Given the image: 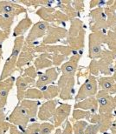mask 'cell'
Masks as SVG:
<instances>
[{
  "mask_svg": "<svg viewBox=\"0 0 116 134\" xmlns=\"http://www.w3.org/2000/svg\"><path fill=\"white\" fill-rule=\"evenodd\" d=\"M68 43L72 48L73 52H80L82 53L83 41H84V30L82 28V22L77 18L71 20L70 30L68 32Z\"/></svg>",
  "mask_w": 116,
  "mask_h": 134,
  "instance_id": "obj_1",
  "label": "cell"
},
{
  "mask_svg": "<svg viewBox=\"0 0 116 134\" xmlns=\"http://www.w3.org/2000/svg\"><path fill=\"white\" fill-rule=\"evenodd\" d=\"M7 120L10 124L16 125L22 132H24L26 127L28 126L29 122L30 121V118L24 107L20 104H17V106L13 109L11 113L7 118Z\"/></svg>",
  "mask_w": 116,
  "mask_h": 134,
  "instance_id": "obj_2",
  "label": "cell"
},
{
  "mask_svg": "<svg viewBox=\"0 0 116 134\" xmlns=\"http://www.w3.org/2000/svg\"><path fill=\"white\" fill-rule=\"evenodd\" d=\"M97 93V80L95 77L93 75L88 76L86 81L83 83L79 89L77 94L75 96V101L79 102L81 101L85 98L94 97Z\"/></svg>",
  "mask_w": 116,
  "mask_h": 134,
  "instance_id": "obj_3",
  "label": "cell"
},
{
  "mask_svg": "<svg viewBox=\"0 0 116 134\" xmlns=\"http://www.w3.org/2000/svg\"><path fill=\"white\" fill-rule=\"evenodd\" d=\"M75 77L62 75L57 82L58 87L60 88L59 97L62 100H70L73 98L75 93Z\"/></svg>",
  "mask_w": 116,
  "mask_h": 134,
  "instance_id": "obj_4",
  "label": "cell"
},
{
  "mask_svg": "<svg viewBox=\"0 0 116 134\" xmlns=\"http://www.w3.org/2000/svg\"><path fill=\"white\" fill-rule=\"evenodd\" d=\"M34 43H25L23 44V49L21 51L19 56H18L17 61V69L20 71V73L23 72V66L29 65L31 61L33 60L35 57V47Z\"/></svg>",
  "mask_w": 116,
  "mask_h": 134,
  "instance_id": "obj_5",
  "label": "cell"
},
{
  "mask_svg": "<svg viewBox=\"0 0 116 134\" xmlns=\"http://www.w3.org/2000/svg\"><path fill=\"white\" fill-rule=\"evenodd\" d=\"M106 42V37L101 31H95L89 35V58H96L100 57L101 45Z\"/></svg>",
  "mask_w": 116,
  "mask_h": 134,
  "instance_id": "obj_6",
  "label": "cell"
},
{
  "mask_svg": "<svg viewBox=\"0 0 116 134\" xmlns=\"http://www.w3.org/2000/svg\"><path fill=\"white\" fill-rule=\"evenodd\" d=\"M58 75H59V70H57L56 67L48 69L44 73H39L37 81L35 84L36 87L39 90H42L43 88L53 84L55 81H56Z\"/></svg>",
  "mask_w": 116,
  "mask_h": 134,
  "instance_id": "obj_7",
  "label": "cell"
},
{
  "mask_svg": "<svg viewBox=\"0 0 116 134\" xmlns=\"http://www.w3.org/2000/svg\"><path fill=\"white\" fill-rule=\"evenodd\" d=\"M27 12V10L16 1H0V14H5L10 17H17L22 13Z\"/></svg>",
  "mask_w": 116,
  "mask_h": 134,
  "instance_id": "obj_8",
  "label": "cell"
},
{
  "mask_svg": "<svg viewBox=\"0 0 116 134\" xmlns=\"http://www.w3.org/2000/svg\"><path fill=\"white\" fill-rule=\"evenodd\" d=\"M67 35V30L62 27H55V26H49L45 37L43 38V44H55L63 39Z\"/></svg>",
  "mask_w": 116,
  "mask_h": 134,
  "instance_id": "obj_9",
  "label": "cell"
},
{
  "mask_svg": "<svg viewBox=\"0 0 116 134\" xmlns=\"http://www.w3.org/2000/svg\"><path fill=\"white\" fill-rule=\"evenodd\" d=\"M114 119V115L112 113H99L93 114L90 119L92 124H96L99 125L100 132H105L111 128Z\"/></svg>",
  "mask_w": 116,
  "mask_h": 134,
  "instance_id": "obj_10",
  "label": "cell"
},
{
  "mask_svg": "<svg viewBox=\"0 0 116 134\" xmlns=\"http://www.w3.org/2000/svg\"><path fill=\"white\" fill-rule=\"evenodd\" d=\"M49 26V24L45 21H39L36 24H35L32 28L30 29V32L28 36L25 38V43H35L36 39L39 37H43L46 34L47 30Z\"/></svg>",
  "mask_w": 116,
  "mask_h": 134,
  "instance_id": "obj_11",
  "label": "cell"
},
{
  "mask_svg": "<svg viewBox=\"0 0 116 134\" xmlns=\"http://www.w3.org/2000/svg\"><path fill=\"white\" fill-rule=\"evenodd\" d=\"M58 101L56 99L47 100L38 109L37 118L42 121H47L54 116Z\"/></svg>",
  "mask_w": 116,
  "mask_h": 134,
  "instance_id": "obj_12",
  "label": "cell"
},
{
  "mask_svg": "<svg viewBox=\"0 0 116 134\" xmlns=\"http://www.w3.org/2000/svg\"><path fill=\"white\" fill-rule=\"evenodd\" d=\"M36 84L35 79L29 77H23L22 75H19L16 79V86H17V98L18 104L21 101L24 99V95L26 91L29 89L30 85Z\"/></svg>",
  "mask_w": 116,
  "mask_h": 134,
  "instance_id": "obj_13",
  "label": "cell"
},
{
  "mask_svg": "<svg viewBox=\"0 0 116 134\" xmlns=\"http://www.w3.org/2000/svg\"><path fill=\"white\" fill-rule=\"evenodd\" d=\"M15 83L16 77L13 76L8 77L4 81H0V107L2 108H5L6 106L8 95Z\"/></svg>",
  "mask_w": 116,
  "mask_h": 134,
  "instance_id": "obj_14",
  "label": "cell"
},
{
  "mask_svg": "<svg viewBox=\"0 0 116 134\" xmlns=\"http://www.w3.org/2000/svg\"><path fill=\"white\" fill-rule=\"evenodd\" d=\"M71 111V105L68 104H60V105L56 107V111L54 113L53 120L54 125L56 128H59L63 122L67 120V118L69 116Z\"/></svg>",
  "mask_w": 116,
  "mask_h": 134,
  "instance_id": "obj_15",
  "label": "cell"
},
{
  "mask_svg": "<svg viewBox=\"0 0 116 134\" xmlns=\"http://www.w3.org/2000/svg\"><path fill=\"white\" fill-rule=\"evenodd\" d=\"M80 58L81 54L76 53L75 55H74L73 57L69 58V60L62 64V65L61 66V71L62 72V75L68 77H75Z\"/></svg>",
  "mask_w": 116,
  "mask_h": 134,
  "instance_id": "obj_16",
  "label": "cell"
},
{
  "mask_svg": "<svg viewBox=\"0 0 116 134\" xmlns=\"http://www.w3.org/2000/svg\"><path fill=\"white\" fill-rule=\"evenodd\" d=\"M17 58H16L12 56H10L7 58L4 63V68L2 70L1 75H0V81H4L8 77H11V75L14 73L17 69Z\"/></svg>",
  "mask_w": 116,
  "mask_h": 134,
  "instance_id": "obj_17",
  "label": "cell"
},
{
  "mask_svg": "<svg viewBox=\"0 0 116 134\" xmlns=\"http://www.w3.org/2000/svg\"><path fill=\"white\" fill-rule=\"evenodd\" d=\"M99 104V113H112L116 107L114 98L109 94L97 99Z\"/></svg>",
  "mask_w": 116,
  "mask_h": 134,
  "instance_id": "obj_18",
  "label": "cell"
},
{
  "mask_svg": "<svg viewBox=\"0 0 116 134\" xmlns=\"http://www.w3.org/2000/svg\"><path fill=\"white\" fill-rule=\"evenodd\" d=\"M99 104H98V101H97L96 98L91 97V98H85V99L76 102L75 104V109H81L84 110V111H91L92 113H94L97 110H98Z\"/></svg>",
  "mask_w": 116,
  "mask_h": 134,
  "instance_id": "obj_19",
  "label": "cell"
},
{
  "mask_svg": "<svg viewBox=\"0 0 116 134\" xmlns=\"http://www.w3.org/2000/svg\"><path fill=\"white\" fill-rule=\"evenodd\" d=\"M21 105H23L28 111L30 118V122H35L36 116H37V111L40 105L39 100H30V99H23L19 103Z\"/></svg>",
  "mask_w": 116,
  "mask_h": 134,
  "instance_id": "obj_20",
  "label": "cell"
},
{
  "mask_svg": "<svg viewBox=\"0 0 116 134\" xmlns=\"http://www.w3.org/2000/svg\"><path fill=\"white\" fill-rule=\"evenodd\" d=\"M31 25H32V21H31V19L28 16H26V17L24 18H23V19L18 23V25L14 28L12 36L14 37L15 38L16 37L23 36V34L30 28Z\"/></svg>",
  "mask_w": 116,
  "mask_h": 134,
  "instance_id": "obj_21",
  "label": "cell"
},
{
  "mask_svg": "<svg viewBox=\"0 0 116 134\" xmlns=\"http://www.w3.org/2000/svg\"><path fill=\"white\" fill-rule=\"evenodd\" d=\"M51 58V54L49 52H44L43 54H41L39 57L36 58L35 62H34V66L36 69V71L53 65Z\"/></svg>",
  "mask_w": 116,
  "mask_h": 134,
  "instance_id": "obj_22",
  "label": "cell"
},
{
  "mask_svg": "<svg viewBox=\"0 0 116 134\" xmlns=\"http://www.w3.org/2000/svg\"><path fill=\"white\" fill-rule=\"evenodd\" d=\"M99 85L101 90L107 91L109 94L116 93V83L113 77H101L99 79Z\"/></svg>",
  "mask_w": 116,
  "mask_h": 134,
  "instance_id": "obj_23",
  "label": "cell"
},
{
  "mask_svg": "<svg viewBox=\"0 0 116 134\" xmlns=\"http://www.w3.org/2000/svg\"><path fill=\"white\" fill-rule=\"evenodd\" d=\"M56 10L54 8L42 7L36 13L41 18H43V21L49 23V22H56Z\"/></svg>",
  "mask_w": 116,
  "mask_h": 134,
  "instance_id": "obj_24",
  "label": "cell"
},
{
  "mask_svg": "<svg viewBox=\"0 0 116 134\" xmlns=\"http://www.w3.org/2000/svg\"><path fill=\"white\" fill-rule=\"evenodd\" d=\"M43 93V98L46 100H51L60 94V88L58 85H49L41 90Z\"/></svg>",
  "mask_w": 116,
  "mask_h": 134,
  "instance_id": "obj_25",
  "label": "cell"
},
{
  "mask_svg": "<svg viewBox=\"0 0 116 134\" xmlns=\"http://www.w3.org/2000/svg\"><path fill=\"white\" fill-rule=\"evenodd\" d=\"M25 38L23 36L16 37L14 40V44H13V48H12V52L10 56L14 57L16 58H18V56H19L21 51L23 49V44H24Z\"/></svg>",
  "mask_w": 116,
  "mask_h": 134,
  "instance_id": "obj_26",
  "label": "cell"
},
{
  "mask_svg": "<svg viewBox=\"0 0 116 134\" xmlns=\"http://www.w3.org/2000/svg\"><path fill=\"white\" fill-rule=\"evenodd\" d=\"M93 114L94 113H92L89 111H84V110L81 109H74L72 118L75 121H78V120H81V119H86L88 121H90V119Z\"/></svg>",
  "mask_w": 116,
  "mask_h": 134,
  "instance_id": "obj_27",
  "label": "cell"
},
{
  "mask_svg": "<svg viewBox=\"0 0 116 134\" xmlns=\"http://www.w3.org/2000/svg\"><path fill=\"white\" fill-rule=\"evenodd\" d=\"M25 99H43V93L41 90L37 89V88H29L26 91L24 95Z\"/></svg>",
  "mask_w": 116,
  "mask_h": 134,
  "instance_id": "obj_28",
  "label": "cell"
},
{
  "mask_svg": "<svg viewBox=\"0 0 116 134\" xmlns=\"http://www.w3.org/2000/svg\"><path fill=\"white\" fill-rule=\"evenodd\" d=\"M14 23V18L5 14H0V30H10V27Z\"/></svg>",
  "mask_w": 116,
  "mask_h": 134,
  "instance_id": "obj_29",
  "label": "cell"
},
{
  "mask_svg": "<svg viewBox=\"0 0 116 134\" xmlns=\"http://www.w3.org/2000/svg\"><path fill=\"white\" fill-rule=\"evenodd\" d=\"M88 126V123L86 121H75L73 125V132L74 134H84L86 127Z\"/></svg>",
  "mask_w": 116,
  "mask_h": 134,
  "instance_id": "obj_30",
  "label": "cell"
},
{
  "mask_svg": "<svg viewBox=\"0 0 116 134\" xmlns=\"http://www.w3.org/2000/svg\"><path fill=\"white\" fill-rule=\"evenodd\" d=\"M41 124L37 122H33L29 125L23 132V134H40Z\"/></svg>",
  "mask_w": 116,
  "mask_h": 134,
  "instance_id": "obj_31",
  "label": "cell"
},
{
  "mask_svg": "<svg viewBox=\"0 0 116 134\" xmlns=\"http://www.w3.org/2000/svg\"><path fill=\"white\" fill-rule=\"evenodd\" d=\"M18 2L23 3V4L27 5V6H38L40 4H43V5H49L52 4L54 1H44V0H42V1H37V0H20Z\"/></svg>",
  "mask_w": 116,
  "mask_h": 134,
  "instance_id": "obj_32",
  "label": "cell"
},
{
  "mask_svg": "<svg viewBox=\"0 0 116 134\" xmlns=\"http://www.w3.org/2000/svg\"><path fill=\"white\" fill-rule=\"evenodd\" d=\"M21 75L23 77H29L33 79H36V76H37V71L35 68V66H28L26 69L23 70V72L21 73Z\"/></svg>",
  "mask_w": 116,
  "mask_h": 134,
  "instance_id": "obj_33",
  "label": "cell"
},
{
  "mask_svg": "<svg viewBox=\"0 0 116 134\" xmlns=\"http://www.w3.org/2000/svg\"><path fill=\"white\" fill-rule=\"evenodd\" d=\"M55 125L48 122H44L41 124V131L40 134H51V132L55 130Z\"/></svg>",
  "mask_w": 116,
  "mask_h": 134,
  "instance_id": "obj_34",
  "label": "cell"
},
{
  "mask_svg": "<svg viewBox=\"0 0 116 134\" xmlns=\"http://www.w3.org/2000/svg\"><path fill=\"white\" fill-rule=\"evenodd\" d=\"M99 132H100L99 125L96 124H92L86 127L84 134H97Z\"/></svg>",
  "mask_w": 116,
  "mask_h": 134,
  "instance_id": "obj_35",
  "label": "cell"
},
{
  "mask_svg": "<svg viewBox=\"0 0 116 134\" xmlns=\"http://www.w3.org/2000/svg\"><path fill=\"white\" fill-rule=\"evenodd\" d=\"M106 39H108L109 46L116 52V36H115V33L109 32L108 37H106Z\"/></svg>",
  "mask_w": 116,
  "mask_h": 134,
  "instance_id": "obj_36",
  "label": "cell"
},
{
  "mask_svg": "<svg viewBox=\"0 0 116 134\" xmlns=\"http://www.w3.org/2000/svg\"><path fill=\"white\" fill-rule=\"evenodd\" d=\"M10 125L8 121L5 120H1L0 121V134H5L8 130H10Z\"/></svg>",
  "mask_w": 116,
  "mask_h": 134,
  "instance_id": "obj_37",
  "label": "cell"
},
{
  "mask_svg": "<svg viewBox=\"0 0 116 134\" xmlns=\"http://www.w3.org/2000/svg\"><path fill=\"white\" fill-rule=\"evenodd\" d=\"M10 33V30H7V31L0 30V46H3V43L9 37Z\"/></svg>",
  "mask_w": 116,
  "mask_h": 134,
  "instance_id": "obj_38",
  "label": "cell"
},
{
  "mask_svg": "<svg viewBox=\"0 0 116 134\" xmlns=\"http://www.w3.org/2000/svg\"><path fill=\"white\" fill-rule=\"evenodd\" d=\"M66 124H65V126H64V129L62 132V134H72L73 132V127L71 125L70 122L68 120H66Z\"/></svg>",
  "mask_w": 116,
  "mask_h": 134,
  "instance_id": "obj_39",
  "label": "cell"
},
{
  "mask_svg": "<svg viewBox=\"0 0 116 134\" xmlns=\"http://www.w3.org/2000/svg\"><path fill=\"white\" fill-rule=\"evenodd\" d=\"M10 134H23V132H22L17 126L14 125H10Z\"/></svg>",
  "mask_w": 116,
  "mask_h": 134,
  "instance_id": "obj_40",
  "label": "cell"
},
{
  "mask_svg": "<svg viewBox=\"0 0 116 134\" xmlns=\"http://www.w3.org/2000/svg\"><path fill=\"white\" fill-rule=\"evenodd\" d=\"M114 76H113V77H114V79L116 81V65H115V66H114Z\"/></svg>",
  "mask_w": 116,
  "mask_h": 134,
  "instance_id": "obj_41",
  "label": "cell"
},
{
  "mask_svg": "<svg viewBox=\"0 0 116 134\" xmlns=\"http://www.w3.org/2000/svg\"><path fill=\"white\" fill-rule=\"evenodd\" d=\"M54 134H62V130H61L60 128H57L56 132H55Z\"/></svg>",
  "mask_w": 116,
  "mask_h": 134,
  "instance_id": "obj_42",
  "label": "cell"
},
{
  "mask_svg": "<svg viewBox=\"0 0 116 134\" xmlns=\"http://www.w3.org/2000/svg\"><path fill=\"white\" fill-rule=\"evenodd\" d=\"M0 56H3V46H0Z\"/></svg>",
  "mask_w": 116,
  "mask_h": 134,
  "instance_id": "obj_43",
  "label": "cell"
},
{
  "mask_svg": "<svg viewBox=\"0 0 116 134\" xmlns=\"http://www.w3.org/2000/svg\"><path fill=\"white\" fill-rule=\"evenodd\" d=\"M114 33H116V21H115V23L114 24Z\"/></svg>",
  "mask_w": 116,
  "mask_h": 134,
  "instance_id": "obj_44",
  "label": "cell"
},
{
  "mask_svg": "<svg viewBox=\"0 0 116 134\" xmlns=\"http://www.w3.org/2000/svg\"><path fill=\"white\" fill-rule=\"evenodd\" d=\"M114 102H115V104H116V96L114 98Z\"/></svg>",
  "mask_w": 116,
  "mask_h": 134,
  "instance_id": "obj_45",
  "label": "cell"
},
{
  "mask_svg": "<svg viewBox=\"0 0 116 134\" xmlns=\"http://www.w3.org/2000/svg\"><path fill=\"white\" fill-rule=\"evenodd\" d=\"M2 57H3V56H0V63H1V60H2Z\"/></svg>",
  "mask_w": 116,
  "mask_h": 134,
  "instance_id": "obj_46",
  "label": "cell"
},
{
  "mask_svg": "<svg viewBox=\"0 0 116 134\" xmlns=\"http://www.w3.org/2000/svg\"><path fill=\"white\" fill-rule=\"evenodd\" d=\"M114 124H115V125H116V119H115V120H114Z\"/></svg>",
  "mask_w": 116,
  "mask_h": 134,
  "instance_id": "obj_47",
  "label": "cell"
}]
</instances>
